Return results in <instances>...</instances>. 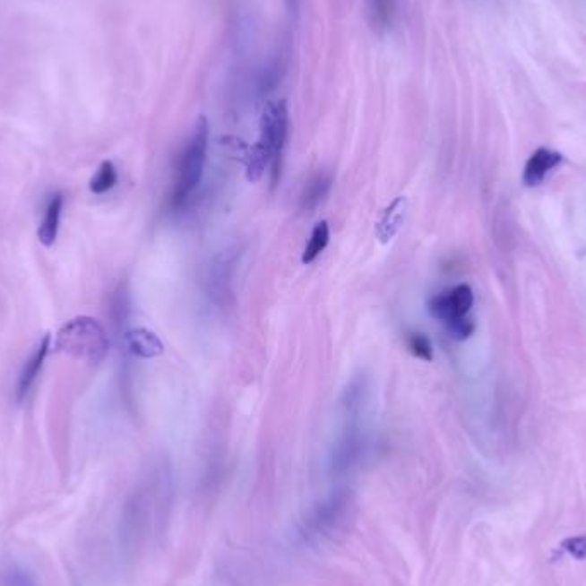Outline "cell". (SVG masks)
<instances>
[{
    "label": "cell",
    "mask_w": 586,
    "mask_h": 586,
    "mask_svg": "<svg viewBox=\"0 0 586 586\" xmlns=\"http://www.w3.org/2000/svg\"><path fill=\"white\" fill-rule=\"evenodd\" d=\"M56 349L59 352L67 353L73 358L98 364L107 357L110 340L105 328L97 319L81 315L71 319L60 328L56 340Z\"/></svg>",
    "instance_id": "cell-2"
},
{
    "label": "cell",
    "mask_w": 586,
    "mask_h": 586,
    "mask_svg": "<svg viewBox=\"0 0 586 586\" xmlns=\"http://www.w3.org/2000/svg\"><path fill=\"white\" fill-rule=\"evenodd\" d=\"M290 131V114L285 101L268 103L259 122V141L255 142L270 158L271 185L280 184L283 155Z\"/></svg>",
    "instance_id": "cell-3"
},
{
    "label": "cell",
    "mask_w": 586,
    "mask_h": 586,
    "mask_svg": "<svg viewBox=\"0 0 586 586\" xmlns=\"http://www.w3.org/2000/svg\"><path fill=\"white\" fill-rule=\"evenodd\" d=\"M364 448V437L360 427L352 424L345 434L341 435L336 450H334V467L338 470H345L350 467L353 461L358 458L360 451Z\"/></svg>",
    "instance_id": "cell-11"
},
{
    "label": "cell",
    "mask_w": 586,
    "mask_h": 586,
    "mask_svg": "<svg viewBox=\"0 0 586 586\" xmlns=\"http://www.w3.org/2000/svg\"><path fill=\"white\" fill-rule=\"evenodd\" d=\"M407 206H409L407 197L398 195L384 210V213L375 223V237L381 244H388L400 232L407 215Z\"/></svg>",
    "instance_id": "cell-8"
},
{
    "label": "cell",
    "mask_w": 586,
    "mask_h": 586,
    "mask_svg": "<svg viewBox=\"0 0 586 586\" xmlns=\"http://www.w3.org/2000/svg\"><path fill=\"white\" fill-rule=\"evenodd\" d=\"M369 22L375 31L390 30L394 14H396V0H366Z\"/></svg>",
    "instance_id": "cell-13"
},
{
    "label": "cell",
    "mask_w": 586,
    "mask_h": 586,
    "mask_svg": "<svg viewBox=\"0 0 586 586\" xmlns=\"http://www.w3.org/2000/svg\"><path fill=\"white\" fill-rule=\"evenodd\" d=\"M117 180L118 174L116 165L112 161H103L99 165L97 174H95V177L90 182V191L93 194H105V193H108L110 189L116 187Z\"/></svg>",
    "instance_id": "cell-16"
},
{
    "label": "cell",
    "mask_w": 586,
    "mask_h": 586,
    "mask_svg": "<svg viewBox=\"0 0 586 586\" xmlns=\"http://www.w3.org/2000/svg\"><path fill=\"white\" fill-rule=\"evenodd\" d=\"M446 330L450 332L452 340L463 341V340H469L470 336L475 332V323L470 319L469 315H465V317H460V319H454V321L448 323Z\"/></svg>",
    "instance_id": "cell-19"
},
{
    "label": "cell",
    "mask_w": 586,
    "mask_h": 586,
    "mask_svg": "<svg viewBox=\"0 0 586 586\" xmlns=\"http://www.w3.org/2000/svg\"><path fill=\"white\" fill-rule=\"evenodd\" d=\"M473 306V290L470 285H458L446 292L437 293L429 300V313L432 317L448 324L454 319L469 315Z\"/></svg>",
    "instance_id": "cell-4"
},
{
    "label": "cell",
    "mask_w": 586,
    "mask_h": 586,
    "mask_svg": "<svg viewBox=\"0 0 586 586\" xmlns=\"http://www.w3.org/2000/svg\"><path fill=\"white\" fill-rule=\"evenodd\" d=\"M564 157L559 151H554L550 148H539L531 157L528 158L525 170H523V184L527 187H537L540 185L546 177L563 163Z\"/></svg>",
    "instance_id": "cell-6"
},
{
    "label": "cell",
    "mask_w": 586,
    "mask_h": 586,
    "mask_svg": "<svg viewBox=\"0 0 586 586\" xmlns=\"http://www.w3.org/2000/svg\"><path fill=\"white\" fill-rule=\"evenodd\" d=\"M369 396V388L366 377H357L349 384V388L343 392V409L347 413L355 418L360 411L364 410Z\"/></svg>",
    "instance_id": "cell-14"
},
{
    "label": "cell",
    "mask_w": 586,
    "mask_h": 586,
    "mask_svg": "<svg viewBox=\"0 0 586 586\" xmlns=\"http://www.w3.org/2000/svg\"><path fill=\"white\" fill-rule=\"evenodd\" d=\"M561 547L564 548L567 554H571L573 557L583 561V559H586V535L566 539Z\"/></svg>",
    "instance_id": "cell-20"
},
{
    "label": "cell",
    "mask_w": 586,
    "mask_h": 586,
    "mask_svg": "<svg viewBox=\"0 0 586 586\" xmlns=\"http://www.w3.org/2000/svg\"><path fill=\"white\" fill-rule=\"evenodd\" d=\"M235 264H237V253L223 251L216 255L210 266V280H208L210 293L220 306L227 304L228 297H232Z\"/></svg>",
    "instance_id": "cell-5"
},
{
    "label": "cell",
    "mask_w": 586,
    "mask_h": 586,
    "mask_svg": "<svg viewBox=\"0 0 586 586\" xmlns=\"http://www.w3.org/2000/svg\"><path fill=\"white\" fill-rule=\"evenodd\" d=\"M407 347L410 350L411 355H415L420 360L426 362H432L434 358V352H432V343L429 338L424 332H410L407 338Z\"/></svg>",
    "instance_id": "cell-18"
},
{
    "label": "cell",
    "mask_w": 586,
    "mask_h": 586,
    "mask_svg": "<svg viewBox=\"0 0 586 586\" xmlns=\"http://www.w3.org/2000/svg\"><path fill=\"white\" fill-rule=\"evenodd\" d=\"M50 334H45L41 338V341L39 343V347L35 349V352L31 353V357L28 358V362L24 364L22 371L20 374V379H18V386H16V400L18 401H22L28 392L33 388V384L37 383L39 379V372H41V367L45 364V358L47 355L50 352Z\"/></svg>",
    "instance_id": "cell-7"
},
{
    "label": "cell",
    "mask_w": 586,
    "mask_h": 586,
    "mask_svg": "<svg viewBox=\"0 0 586 586\" xmlns=\"http://www.w3.org/2000/svg\"><path fill=\"white\" fill-rule=\"evenodd\" d=\"M208 142L210 125L206 118L201 117L195 122L194 131L177 159L176 180L170 194V206L174 210L185 206V203L191 199L197 185L201 184L208 159Z\"/></svg>",
    "instance_id": "cell-1"
},
{
    "label": "cell",
    "mask_w": 586,
    "mask_h": 586,
    "mask_svg": "<svg viewBox=\"0 0 586 586\" xmlns=\"http://www.w3.org/2000/svg\"><path fill=\"white\" fill-rule=\"evenodd\" d=\"M62 210H64V195L60 193L50 195L39 227V240L45 247H52L57 240Z\"/></svg>",
    "instance_id": "cell-10"
},
{
    "label": "cell",
    "mask_w": 586,
    "mask_h": 586,
    "mask_svg": "<svg viewBox=\"0 0 586 586\" xmlns=\"http://www.w3.org/2000/svg\"><path fill=\"white\" fill-rule=\"evenodd\" d=\"M0 586H39L33 574L20 566V564H7L0 569Z\"/></svg>",
    "instance_id": "cell-17"
},
{
    "label": "cell",
    "mask_w": 586,
    "mask_h": 586,
    "mask_svg": "<svg viewBox=\"0 0 586 586\" xmlns=\"http://www.w3.org/2000/svg\"><path fill=\"white\" fill-rule=\"evenodd\" d=\"M127 350L139 358H155L165 352L163 341L148 328H133L124 334Z\"/></svg>",
    "instance_id": "cell-9"
},
{
    "label": "cell",
    "mask_w": 586,
    "mask_h": 586,
    "mask_svg": "<svg viewBox=\"0 0 586 586\" xmlns=\"http://www.w3.org/2000/svg\"><path fill=\"white\" fill-rule=\"evenodd\" d=\"M332 187V176L328 172H317L315 176L311 177V180L306 184V187L300 194V208L304 211L311 213L326 201Z\"/></svg>",
    "instance_id": "cell-12"
},
{
    "label": "cell",
    "mask_w": 586,
    "mask_h": 586,
    "mask_svg": "<svg viewBox=\"0 0 586 586\" xmlns=\"http://www.w3.org/2000/svg\"><path fill=\"white\" fill-rule=\"evenodd\" d=\"M330 244V225L328 221H319L315 227H314L313 234H311V238L304 249V254H302V263L304 264H313L314 261L317 259V255L321 254Z\"/></svg>",
    "instance_id": "cell-15"
}]
</instances>
